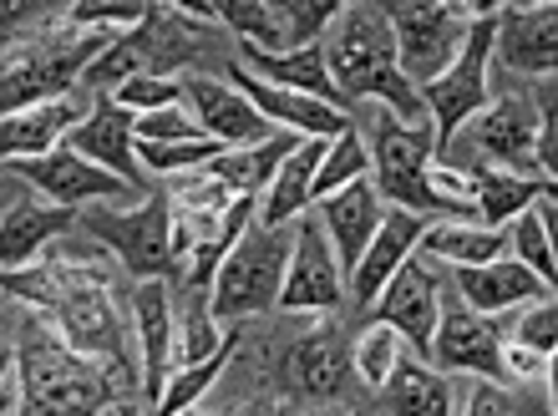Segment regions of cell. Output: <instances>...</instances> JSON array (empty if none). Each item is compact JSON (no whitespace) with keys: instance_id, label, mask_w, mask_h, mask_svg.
<instances>
[{"instance_id":"cell-1","label":"cell","mask_w":558,"mask_h":416,"mask_svg":"<svg viewBox=\"0 0 558 416\" xmlns=\"http://www.w3.org/2000/svg\"><path fill=\"white\" fill-rule=\"evenodd\" d=\"M0 290L15 299H26V305H36L76 356H92V360H102V366L128 376V341H122L128 326H122L118 299H112L102 274L82 269L76 259L46 254L36 265L0 274Z\"/></svg>"},{"instance_id":"cell-2","label":"cell","mask_w":558,"mask_h":416,"mask_svg":"<svg viewBox=\"0 0 558 416\" xmlns=\"http://www.w3.org/2000/svg\"><path fill=\"white\" fill-rule=\"evenodd\" d=\"M320 51H325L330 87H336V97L345 107L381 102L401 122H426L422 91L397 66V41H391L381 5H340L336 26L325 30Z\"/></svg>"},{"instance_id":"cell-3","label":"cell","mask_w":558,"mask_h":416,"mask_svg":"<svg viewBox=\"0 0 558 416\" xmlns=\"http://www.w3.org/2000/svg\"><path fill=\"white\" fill-rule=\"evenodd\" d=\"M118 406V371L76 356L57 330H31L15 356V416H97Z\"/></svg>"},{"instance_id":"cell-4","label":"cell","mask_w":558,"mask_h":416,"mask_svg":"<svg viewBox=\"0 0 558 416\" xmlns=\"http://www.w3.org/2000/svg\"><path fill=\"white\" fill-rule=\"evenodd\" d=\"M112 41L118 36H107V30L57 26V30H46V36H36V41L5 51L0 57V118L15 112V107L72 97V82H82V72Z\"/></svg>"},{"instance_id":"cell-5","label":"cell","mask_w":558,"mask_h":416,"mask_svg":"<svg viewBox=\"0 0 558 416\" xmlns=\"http://www.w3.org/2000/svg\"><path fill=\"white\" fill-rule=\"evenodd\" d=\"M284 259H290V244L279 229L265 223H250L239 244L223 254L219 274H214V295H208V310L219 326H239L244 315H259L279 299V284H284Z\"/></svg>"},{"instance_id":"cell-6","label":"cell","mask_w":558,"mask_h":416,"mask_svg":"<svg viewBox=\"0 0 558 416\" xmlns=\"http://www.w3.org/2000/svg\"><path fill=\"white\" fill-rule=\"evenodd\" d=\"M371 183L386 204L407 208V213H441L437 194H432V152H437V137H432V122H401L391 112H376V127H371Z\"/></svg>"},{"instance_id":"cell-7","label":"cell","mask_w":558,"mask_h":416,"mask_svg":"<svg viewBox=\"0 0 558 416\" xmlns=\"http://www.w3.org/2000/svg\"><path fill=\"white\" fill-rule=\"evenodd\" d=\"M493 30H498V5H487L483 15H472V21H468V41H462V51L452 57V66H447L437 82H426V87H422L426 122H432V137H437L441 152H447V143H452V137L487 107V97H493V91H487Z\"/></svg>"},{"instance_id":"cell-8","label":"cell","mask_w":558,"mask_h":416,"mask_svg":"<svg viewBox=\"0 0 558 416\" xmlns=\"http://www.w3.org/2000/svg\"><path fill=\"white\" fill-rule=\"evenodd\" d=\"M386 26H391V41H397V66L401 76L412 82L416 91L426 82H437L452 57L468 41V5H441V0H397V5H381Z\"/></svg>"},{"instance_id":"cell-9","label":"cell","mask_w":558,"mask_h":416,"mask_svg":"<svg viewBox=\"0 0 558 416\" xmlns=\"http://www.w3.org/2000/svg\"><path fill=\"white\" fill-rule=\"evenodd\" d=\"M76 219L97 244L118 254L137 280H168V269H173V208L162 194H147L137 208L92 204Z\"/></svg>"},{"instance_id":"cell-10","label":"cell","mask_w":558,"mask_h":416,"mask_svg":"<svg viewBox=\"0 0 558 416\" xmlns=\"http://www.w3.org/2000/svg\"><path fill=\"white\" fill-rule=\"evenodd\" d=\"M340 299H345V274H340L336 254H330V238L315 219H300L275 305H284L294 315H325L336 310Z\"/></svg>"},{"instance_id":"cell-11","label":"cell","mask_w":558,"mask_h":416,"mask_svg":"<svg viewBox=\"0 0 558 416\" xmlns=\"http://www.w3.org/2000/svg\"><path fill=\"white\" fill-rule=\"evenodd\" d=\"M15 173L46 198V204L57 208H92V204H118V198H133L137 188L133 183H122L118 173H107V168L87 163V158H76L72 148H57L46 152V158H31V163H15Z\"/></svg>"},{"instance_id":"cell-12","label":"cell","mask_w":558,"mask_h":416,"mask_svg":"<svg viewBox=\"0 0 558 416\" xmlns=\"http://www.w3.org/2000/svg\"><path fill=\"white\" fill-rule=\"evenodd\" d=\"M426 360L432 371H472L483 381H502V335L487 315H472L468 305H441Z\"/></svg>"},{"instance_id":"cell-13","label":"cell","mask_w":558,"mask_h":416,"mask_svg":"<svg viewBox=\"0 0 558 416\" xmlns=\"http://www.w3.org/2000/svg\"><path fill=\"white\" fill-rule=\"evenodd\" d=\"M437 315H441V284H437V274L426 269V259H416L412 254V259L386 280L381 295H376V326H391L401 341L426 360V345H432Z\"/></svg>"},{"instance_id":"cell-14","label":"cell","mask_w":558,"mask_h":416,"mask_svg":"<svg viewBox=\"0 0 558 416\" xmlns=\"http://www.w3.org/2000/svg\"><path fill=\"white\" fill-rule=\"evenodd\" d=\"M183 102L193 107V122L204 127V137H214L219 148H254V143L279 133V127H269L254 112L244 91L219 82V76H204V72L183 76Z\"/></svg>"},{"instance_id":"cell-15","label":"cell","mask_w":558,"mask_h":416,"mask_svg":"<svg viewBox=\"0 0 558 416\" xmlns=\"http://www.w3.org/2000/svg\"><path fill=\"white\" fill-rule=\"evenodd\" d=\"M477 127H472V148L477 158H493L508 173H523V179H538V163H533V143H538V102L533 97H502V102L483 107L477 112Z\"/></svg>"},{"instance_id":"cell-16","label":"cell","mask_w":558,"mask_h":416,"mask_svg":"<svg viewBox=\"0 0 558 416\" xmlns=\"http://www.w3.org/2000/svg\"><path fill=\"white\" fill-rule=\"evenodd\" d=\"M133 335H137V381L158 406L173 371V290L168 280H137L133 290Z\"/></svg>"},{"instance_id":"cell-17","label":"cell","mask_w":558,"mask_h":416,"mask_svg":"<svg viewBox=\"0 0 558 416\" xmlns=\"http://www.w3.org/2000/svg\"><path fill=\"white\" fill-rule=\"evenodd\" d=\"M61 148H72L76 158H87V163L107 168V173H118L122 183H133L137 194H147V179H143V168H137L133 118H128L118 102L97 97V107H92L87 118L66 133V143H61Z\"/></svg>"},{"instance_id":"cell-18","label":"cell","mask_w":558,"mask_h":416,"mask_svg":"<svg viewBox=\"0 0 558 416\" xmlns=\"http://www.w3.org/2000/svg\"><path fill=\"white\" fill-rule=\"evenodd\" d=\"M229 76H234V87L250 97V107L259 112V118L269 122V127H279V133H294V137H340L351 122H345V112L330 102H315V97H300V91H284V87H269V82H259V76H250L244 66H229Z\"/></svg>"},{"instance_id":"cell-19","label":"cell","mask_w":558,"mask_h":416,"mask_svg":"<svg viewBox=\"0 0 558 416\" xmlns=\"http://www.w3.org/2000/svg\"><path fill=\"white\" fill-rule=\"evenodd\" d=\"M381 213H386L381 194H376V183L371 179H355V183H345L340 194L320 198V219L315 223H320L325 238H330V254H336V265H340L345 280H351V269L361 265V254H366Z\"/></svg>"},{"instance_id":"cell-20","label":"cell","mask_w":558,"mask_h":416,"mask_svg":"<svg viewBox=\"0 0 558 416\" xmlns=\"http://www.w3.org/2000/svg\"><path fill=\"white\" fill-rule=\"evenodd\" d=\"M493 51L513 72L548 76L558 66V11L554 5H502Z\"/></svg>"},{"instance_id":"cell-21","label":"cell","mask_w":558,"mask_h":416,"mask_svg":"<svg viewBox=\"0 0 558 416\" xmlns=\"http://www.w3.org/2000/svg\"><path fill=\"white\" fill-rule=\"evenodd\" d=\"M76 122H82V102L76 97L15 107V112L0 118V163H31V158L57 152Z\"/></svg>"},{"instance_id":"cell-22","label":"cell","mask_w":558,"mask_h":416,"mask_svg":"<svg viewBox=\"0 0 558 416\" xmlns=\"http://www.w3.org/2000/svg\"><path fill=\"white\" fill-rule=\"evenodd\" d=\"M426 234V219L422 213H407V208H391V213H381V223H376V234H371L366 254H361V265L351 269V295L361 299V305H376V295L386 290V280L397 274L407 259L416 254V238Z\"/></svg>"},{"instance_id":"cell-23","label":"cell","mask_w":558,"mask_h":416,"mask_svg":"<svg viewBox=\"0 0 558 416\" xmlns=\"http://www.w3.org/2000/svg\"><path fill=\"white\" fill-rule=\"evenodd\" d=\"M452 284L462 305L472 315H502V310H518V305H538V299H554L548 284H538L533 269H523L518 259H493V265H477V269H452Z\"/></svg>"},{"instance_id":"cell-24","label":"cell","mask_w":558,"mask_h":416,"mask_svg":"<svg viewBox=\"0 0 558 416\" xmlns=\"http://www.w3.org/2000/svg\"><path fill=\"white\" fill-rule=\"evenodd\" d=\"M72 223H76L72 208L36 204V198H15L11 213L0 219V274L36 265V254H41L51 238L66 234Z\"/></svg>"},{"instance_id":"cell-25","label":"cell","mask_w":558,"mask_h":416,"mask_svg":"<svg viewBox=\"0 0 558 416\" xmlns=\"http://www.w3.org/2000/svg\"><path fill=\"white\" fill-rule=\"evenodd\" d=\"M290 376H294V387L305 391V396H315V402L340 396L345 381H351V351H345V335H340L330 320L315 326L310 335H300L294 351H290Z\"/></svg>"},{"instance_id":"cell-26","label":"cell","mask_w":558,"mask_h":416,"mask_svg":"<svg viewBox=\"0 0 558 416\" xmlns=\"http://www.w3.org/2000/svg\"><path fill=\"white\" fill-rule=\"evenodd\" d=\"M234 66H244V72L269 82V87H284V91H300V97H315V102L345 107L336 97V87H330L320 46H300V51H259V46H244V61H234Z\"/></svg>"},{"instance_id":"cell-27","label":"cell","mask_w":558,"mask_h":416,"mask_svg":"<svg viewBox=\"0 0 558 416\" xmlns=\"http://www.w3.org/2000/svg\"><path fill=\"white\" fill-rule=\"evenodd\" d=\"M468 194H472V219H483V229H502V223H513L523 208H533L538 198L554 194V183L477 163V168H468Z\"/></svg>"},{"instance_id":"cell-28","label":"cell","mask_w":558,"mask_h":416,"mask_svg":"<svg viewBox=\"0 0 558 416\" xmlns=\"http://www.w3.org/2000/svg\"><path fill=\"white\" fill-rule=\"evenodd\" d=\"M325 148H330L325 137H300V143H294V152L275 168L269 188L259 194V213H254V223H265V229H284V223L310 204V183H315V168H320Z\"/></svg>"},{"instance_id":"cell-29","label":"cell","mask_w":558,"mask_h":416,"mask_svg":"<svg viewBox=\"0 0 558 416\" xmlns=\"http://www.w3.org/2000/svg\"><path fill=\"white\" fill-rule=\"evenodd\" d=\"M294 143H300L294 133H275L265 143H254V148H223L208 163V179H219L234 198H259L269 188V179H275V168L294 152Z\"/></svg>"},{"instance_id":"cell-30","label":"cell","mask_w":558,"mask_h":416,"mask_svg":"<svg viewBox=\"0 0 558 416\" xmlns=\"http://www.w3.org/2000/svg\"><path fill=\"white\" fill-rule=\"evenodd\" d=\"M416 249H422V259H441L452 269H477L493 265V259H508V234L483 229V223H426Z\"/></svg>"},{"instance_id":"cell-31","label":"cell","mask_w":558,"mask_h":416,"mask_svg":"<svg viewBox=\"0 0 558 416\" xmlns=\"http://www.w3.org/2000/svg\"><path fill=\"white\" fill-rule=\"evenodd\" d=\"M381 391L397 416H452V381H441L426 360H401Z\"/></svg>"},{"instance_id":"cell-32","label":"cell","mask_w":558,"mask_h":416,"mask_svg":"<svg viewBox=\"0 0 558 416\" xmlns=\"http://www.w3.org/2000/svg\"><path fill=\"white\" fill-rule=\"evenodd\" d=\"M223 345H229V335L219 330V320H214V310L204 305V295L193 290L189 305H183V320H173V371H183V366H204L208 356H219Z\"/></svg>"},{"instance_id":"cell-33","label":"cell","mask_w":558,"mask_h":416,"mask_svg":"<svg viewBox=\"0 0 558 416\" xmlns=\"http://www.w3.org/2000/svg\"><path fill=\"white\" fill-rule=\"evenodd\" d=\"M355 179H371V152L366 143H361V133L355 127H345L340 137H330V148H325L320 168H315V183H310V204H320V198L340 194L345 183Z\"/></svg>"},{"instance_id":"cell-34","label":"cell","mask_w":558,"mask_h":416,"mask_svg":"<svg viewBox=\"0 0 558 416\" xmlns=\"http://www.w3.org/2000/svg\"><path fill=\"white\" fill-rule=\"evenodd\" d=\"M548 219H554V208H548V198L544 204H533V208H523L513 219V254H518V265L523 269H533L538 274V284H548L554 290V229H548Z\"/></svg>"},{"instance_id":"cell-35","label":"cell","mask_w":558,"mask_h":416,"mask_svg":"<svg viewBox=\"0 0 558 416\" xmlns=\"http://www.w3.org/2000/svg\"><path fill=\"white\" fill-rule=\"evenodd\" d=\"M208 21H223L244 36V46H259V51H284V36H279V11L265 0H214L208 5Z\"/></svg>"},{"instance_id":"cell-36","label":"cell","mask_w":558,"mask_h":416,"mask_svg":"<svg viewBox=\"0 0 558 416\" xmlns=\"http://www.w3.org/2000/svg\"><path fill=\"white\" fill-rule=\"evenodd\" d=\"M229 356H234V335H229V345H223L219 356H208L204 366H183V371L168 376V387H162V396H158V406H153V412H158V416L193 412V406L204 402V391L219 381V371L229 366Z\"/></svg>"},{"instance_id":"cell-37","label":"cell","mask_w":558,"mask_h":416,"mask_svg":"<svg viewBox=\"0 0 558 416\" xmlns=\"http://www.w3.org/2000/svg\"><path fill=\"white\" fill-rule=\"evenodd\" d=\"M219 152L223 148L214 143V137H198V143H137V168L162 173V179H178V173H204Z\"/></svg>"},{"instance_id":"cell-38","label":"cell","mask_w":558,"mask_h":416,"mask_svg":"<svg viewBox=\"0 0 558 416\" xmlns=\"http://www.w3.org/2000/svg\"><path fill=\"white\" fill-rule=\"evenodd\" d=\"M279 11V36H284V51H300V46H320L325 30L336 26L340 0H284Z\"/></svg>"},{"instance_id":"cell-39","label":"cell","mask_w":558,"mask_h":416,"mask_svg":"<svg viewBox=\"0 0 558 416\" xmlns=\"http://www.w3.org/2000/svg\"><path fill=\"white\" fill-rule=\"evenodd\" d=\"M401 360H407V341H401L391 326H376V320H371L366 335L355 341V371H361V381H366V387H386Z\"/></svg>"},{"instance_id":"cell-40","label":"cell","mask_w":558,"mask_h":416,"mask_svg":"<svg viewBox=\"0 0 558 416\" xmlns=\"http://www.w3.org/2000/svg\"><path fill=\"white\" fill-rule=\"evenodd\" d=\"M147 5L143 0H76L66 11V26L76 30H107V36H122V30L143 26Z\"/></svg>"},{"instance_id":"cell-41","label":"cell","mask_w":558,"mask_h":416,"mask_svg":"<svg viewBox=\"0 0 558 416\" xmlns=\"http://www.w3.org/2000/svg\"><path fill=\"white\" fill-rule=\"evenodd\" d=\"M107 102H118L128 118H147V112H162V107L183 102V82H178V76H133V82H122Z\"/></svg>"},{"instance_id":"cell-42","label":"cell","mask_w":558,"mask_h":416,"mask_svg":"<svg viewBox=\"0 0 558 416\" xmlns=\"http://www.w3.org/2000/svg\"><path fill=\"white\" fill-rule=\"evenodd\" d=\"M133 137H137V143H198V137H204V127H198L183 107H162V112L133 118Z\"/></svg>"},{"instance_id":"cell-43","label":"cell","mask_w":558,"mask_h":416,"mask_svg":"<svg viewBox=\"0 0 558 416\" xmlns=\"http://www.w3.org/2000/svg\"><path fill=\"white\" fill-rule=\"evenodd\" d=\"M513 341L554 360V351H558V310H554V299H538V305H529V310H523Z\"/></svg>"},{"instance_id":"cell-44","label":"cell","mask_w":558,"mask_h":416,"mask_svg":"<svg viewBox=\"0 0 558 416\" xmlns=\"http://www.w3.org/2000/svg\"><path fill=\"white\" fill-rule=\"evenodd\" d=\"M462 416H523V412H518V402L502 391V381H477Z\"/></svg>"},{"instance_id":"cell-45","label":"cell","mask_w":558,"mask_h":416,"mask_svg":"<svg viewBox=\"0 0 558 416\" xmlns=\"http://www.w3.org/2000/svg\"><path fill=\"white\" fill-rule=\"evenodd\" d=\"M544 371H548V356H538V351H529L518 341H502V381H533Z\"/></svg>"},{"instance_id":"cell-46","label":"cell","mask_w":558,"mask_h":416,"mask_svg":"<svg viewBox=\"0 0 558 416\" xmlns=\"http://www.w3.org/2000/svg\"><path fill=\"white\" fill-rule=\"evenodd\" d=\"M26 15H41V5H0V26H15Z\"/></svg>"},{"instance_id":"cell-47","label":"cell","mask_w":558,"mask_h":416,"mask_svg":"<svg viewBox=\"0 0 558 416\" xmlns=\"http://www.w3.org/2000/svg\"><path fill=\"white\" fill-rule=\"evenodd\" d=\"M234 416H279V406L269 402V396H259V402H244Z\"/></svg>"},{"instance_id":"cell-48","label":"cell","mask_w":558,"mask_h":416,"mask_svg":"<svg viewBox=\"0 0 558 416\" xmlns=\"http://www.w3.org/2000/svg\"><path fill=\"white\" fill-rule=\"evenodd\" d=\"M15 356H11V351H5V345H0V387H11V381H15Z\"/></svg>"},{"instance_id":"cell-49","label":"cell","mask_w":558,"mask_h":416,"mask_svg":"<svg viewBox=\"0 0 558 416\" xmlns=\"http://www.w3.org/2000/svg\"><path fill=\"white\" fill-rule=\"evenodd\" d=\"M0 416H15V387H0Z\"/></svg>"},{"instance_id":"cell-50","label":"cell","mask_w":558,"mask_h":416,"mask_svg":"<svg viewBox=\"0 0 558 416\" xmlns=\"http://www.w3.org/2000/svg\"><path fill=\"white\" fill-rule=\"evenodd\" d=\"M112 416H143V406H137V402H118V406H112Z\"/></svg>"},{"instance_id":"cell-51","label":"cell","mask_w":558,"mask_h":416,"mask_svg":"<svg viewBox=\"0 0 558 416\" xmlns=\"http://www.w3.org/2000/svg\"><path fill=\"white\" fill-rule=\"evenodd\" d=\"M351 416H361V412H351Z\"/></svg>"},{"instance_id":"cell-52","label":"cell","mask_w":558,"mask_h":416,"mask_svg":"<svg viewBox=\"0 0 558 416\" xmlns=\"http://www.w3.org/2000/svg\"><path fill=\"white\" fill-rule=\"evenodd\" d=\"M183 416H189V412H183Z\"/></svg>"}]
</instances>
